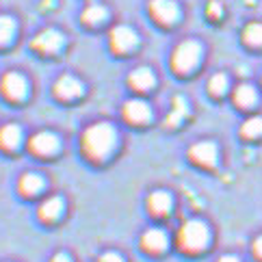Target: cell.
I'll list each match as a JSON object with an SVG mask.
<instances>
[{"label": "cell", "instance_id": "cell-3", "mask_svg": "<svg viewBox=\"0 0 262 262\" xmlns=\"http://www.w3.org/2000/svg\"><path fill=\"white\" fill-rule=\"evenodd\" d=\"M202 59V46L193 39H186L182 41L178 48L173 50V57H171V65L176 72L180 74H186L198 68V63Z\"/></svg>", "mask_w": 262, "mask_h": 262}, {"label": "cell", "instance_id": "cell-17", "mask_svg": "<svg viewBox=\"0 0 262 262\" xmlns=\"http://www.w3.org/2000/svg\"><path fill=\"white\" fill-rule=\"evenodd\" d=\"M106 17H108V11H106V9L102 7V5H96V3L89 5L85 11H82V22L89 24V26H91V24H93V26L102 24V22L106 20Z\"/></svg>", "mask_w": 262, "mask_h": 262}, {"label": "cell", "instance_id": "cell-23", "mask_svg": "<svg viewBox=\"0 0 262 262\" xmlns=\"http://www.w3.org/2000/svg\"><path fill=\"white\" fill-rule=\"evenodd\" d=\"M243 37H245V41L249 46H262V24H258V22L249 24L245 33H243Z\"/></svg>", "mask_w": 262, "mask_h": 262}, {"label": "cell", "instance_id": "cell-4", "mask_svg": "<svg viewBox=\"0 0 262 262\" xmlns=\"http://www.w3.org/2000/svg\"><path fill=\"white\" fill-rule=\"evenodd\" d=\"M139 43V35L135 33L133 26L119 24L111 31V46H113L115 52H130L133 48H137Z\"/></svg>", "mask_w": 262, "mask_h": 262}, {"label": "cell", "instance_id": "cell-2", "mask_svg": "<svg viewBox=\"0 0 262 262\" xmlns=\"http://www.w3.org/2000/svg\"><path fill=\"white\" fill-rule=\"evenodd\" d=\"M210 241V232L208 226L200 219H191L186 221L180 228V234H178V243L184 251H202Z\"/></svg>", "mask_w": 262, "mask_h": 262}, {"label": "cell", "instance_id": "cell-14", "mask_svg": "<svg viewBox=\"0 0 262 262\" xmlns=\"http://www.w3.org/2000/svg\"><path fill=\"white\" fill-rule=\"evenodd\" d=\"M128 82H130V85H133L137 91H147V89L154 87L156 78H154V74H152V70H149V68H137V70L130 72Z\"/></svg>", "mask_w": 262, "mask_h": 262}, {"label": "cell", "instance_id": "cell-1", "mask_svg": "<svg viewBox=\"0 0 262 262\" xmlns=\"http://www.w3.org/2000/svg\"><path fill=\"white\" fill-rule=\"evenodd\" d=\"M115 145H117V133L106 121H98V124L89 126L82 133V152L89 158H93V161H104L106 156H111Z\"/></svg>", "mask_w": 262, "mask_h": 262}, {"label": "cell", "instance_id": "cell-20", "mask_svg": "<svg viewBox=\"0 0 262 262\" xmlns=\"http://www.w3.org/2000/svg\"><path fill=\"white\" fill-rule=\"evenodd\" d=\"M186 113H189V106H186V100L184 98H173V111H171V115L167 117V121L165 124L169 126V128H173V126H178L180 121L186 117Z\"/></svg>", "mask_w": 262, "mask_h": 262}, {"label": "cell", "instance_id": "cell-22", "mask_svg": "<svg viewBox=\"0 0 262 262\" xmlns=\"http://www.w3.org/2000/svg\"><path fill=\"white\" fill-rule=\"evenodd\" d=\"M241 133H243V137H247V139L260 137L262 135V117H249L245 124H243Z\"/></svg>", "mask_w": 262, "mask_h": 262}, {"label": "cell", "instance_id": "cell-9", "mask_svg": "<svg viewBox=\"0 0 262 262\" xmlns=\"http://www.w3.org/2000/svg\"><path fill=\"white\" fill-rule=\"evenodd\" d=\"M191 158L198 165H204V167H214L217 165V145H214L212 141H200V143H195L191 147Z\"/></svg>", "mask_w": 262, "mask_h": 262}, {"label": "cell", "instance_id": "cell-27", "mask_svg": "<svg viewBox=\"0 0 262 262\" xmlns=\"http://www.w3.org/2000/svg\"><path fill=\"white\" fill-rule=\"evenodd\" d=\"M254 254H256L258 258H262V236H258L256 243H254Z\"/></svg>", "mask_w": 262, "mask_h": 262}, {"label": "cell", "instance_id": "cell-5", "mask_svg": "<svg viewBox=\"0 0 262 262\" xmlns=\"http://www.w3.org/2000/svg\"><path fill=\"white\" fill-rule=\"evenodd\" d=\"M63 43H65V39L57 29H46V31L35 35L33 48L43 52V54H54V52H59L63 48Z\"/></svg>", "mask_w": 262, "mask_h": 262}, {"label": "cell", "instance_id": "cell-26", "mask_svg": "<svg viewBox=\"0 0 262 262\" xmlns=\"http://www.w3.org/2000/svg\"><path fill=\"white\" fill-rule=\"evenodd\" d=\"M100 262H124V258H121L117 251H106V254L100 256Z\"/></svg>", "mask_w": 262, "mask_h": 262}, {"label": "cell", "instance_id": "cell-8", "mask_svg": "<svg viewBox=\"0 0 262 262\" xmlns=\"http://www.w3.org/2000/svg\"><path fill=\"white\" fill-rule=\"evenodd\" d=\"M3 93L9 98V100H24L26 93H29V82H26V78L22 76V74L17 72H9L5 74L3 78Z\"/></svg>", "mask_w": 262, "mask_h": 262}, {"label": "cell", "instance_id": "cell-21", "mask_svg": "<svg viewBox=\"0 0 262 262\" xmlns=\"http://www.w3.org/2000/svg\"><path fill=\"white\" fill-rule=\"evenodd\" d=\"M15 35V22L9 15H0V46H7Z\"/></svg>", "mask_w": 262, "mask_h": 262}, {"label": "cell", "instance_id": "cell-16", "mask_svg": "<svg viewBox=\"0 0 262 262\" xmlns=\"http://www.w3.org/2000/svg\"><path fill=\"white\" fill-rule=\"evenodd\" d=\"M22 143V130L17 124H7L0 128V145L7 149H15Z\"/></svg>", "mask_w": 262, "mask_h": 262}, {"label": "cell", "instance_id": "cell-29", "mask_svg": "<svg viewBox=\"0 0 262 262\" xmlns=\"http://www.w3.org/2000/svg\"><path fill=\"white\" fill-rule=\"evenodd\" d=\"M219 262H241V260H238L236 256H221Z\"/></svg>", "mask_w": 262, "mask_h": 262}, {"label": "cell", "instance_id": "cell-6", "mask_svg": "<svg viewBox=\"0 0 262 262\" xmlns=\"http://www.w3.org/2000/svg\"><path fill=\"white\" fill-rule=\"evenodd\" d=\"M149 13L156 22L161 24H173L180 17V9L173 0H149Z\"/></svg>", "mask_w": 262, "mask_h": 262}, {"label": "cell", "instance_id": "cell-24", "mask_svg": "<svg viewBox=\"0 0 262 262\" xmlns=\"http://www.w3.org/2000/svg\"><path fill=\"white\" fill-rule=\"evenodd\" d=\"M208 89L214 96H223L228 91V76L226 74H214V76L208 80Z\"/></svg>", "mask_w": 262, "mask_h": 262}, {"label": "cell", "instance_id": "cell-10", "mask_svg": "<svg viewBox=\"0 0 262 262\" xmlns=\"http://www.w3.org/2000/svg\"><path fill=\"white\" fill-rule=\"evenodd\" d=\"M124 117L130 124H145L152 117V108L143 100H128L124 104Z\"/></svg>", "mask_w": 262, "mask_h": 262}, {"label": "cell", "instance_id": "cell-12", "mask_svg": "<svg viewBox=\"0 0 262 262\" xmlns=\"http://www.w3.org/2000/svg\"><path fill=\"white\" fill-rule=\"evenodd\" d=\"M141 245H143V249L149 251V254H161V251H165L167 245H169V238H167V232L165 230H161V228H149L143 234Z\"/></svg>", "mask_w": 262, "mask_h": 262}, {"label": "cell", "instance_id": "cell-28", "mask_svg": "<svg viewBox=\"0 0 262 262\" xmlns=\"http://www.w3.org/2000/svg\"><path fill=\"white\" fill-rule=\"evenodd\" d=\"M50 262H72V258H70L68 254H57Z\"/></svg>", "mask_w": 262, "mask_h": 262}, {"label": "cell", "instance_id": "cell-19", "mask_svg": "<svg viewBox=\"0 0 262 262\" xmlns=\"http://www.w3.org/2000/svg\"><path fill=\"white\" fill-rule=\"evenodd\" d=\"M20 189L26 195H37L43 189V178L39 173H24L20 180Z\"/></svg>", "mask_w": 262, "mask_h": 262}, {"label": "cell", "instance_id": "cell-11", "mask_svg": "<svg viewBox=\"0 0 262 262\" xmlns=\"http://www.w3.org/2000/svg\"><path fill=\"white\" fill-rule=\"evenodd\" d=\"M54 91H57V96L63 100H74V98H80L85 89H82V82L78 78L70 76V74H63V76L54 82Z\"/></svg>", "mask_w": 262, "mask_h": 262}, {"label": "cell", "instance_id": "cell-25", "mask_svg": "<svg viewBox=\"0 0 262 262\" xmlns=\"http://www.w3.org/2000/svg\"><path fill=\"white\" fill-rule=\"evenodd\" d=\"M221 13H223L221 5L217 3V0H210V3H208V15L210 17H221Z\"/></svg>", "mask_w": 262, "mask_h": 262}, {"label": "cell", "instance_id": "cell-15", "mask_svg": "<svg viewBox=\"0 0 262 262\" xmlns=\"http://www.w3.org/2000/svg\"><path fill=\"white\" fill-rule=\"evenodd\" d=\"M63 200L61 198H48V200H43L41 202V206H39V217L43 219V221H57L61 214H63Z\"/></svg>", "mask_w": 262, "mask_h": 262}, {"label": "cell", "instance_id": "cell-7", "mask_svg": "<svg viewBox=\"0 0 262 262\" xmlns=\"http://www.w3.org/2000/svg\"><path fill=\"white\" fill-rule=\"evenodd\" d=\"M59 145H61L59 137H57V135H52V133H48V130L33 135V137H31V141H29L31 152L37 154V156H50V154L57 152Z\"/></svg>", "mask_w": 262, "mask_h": 262}, {"label": "cell", "instance_id": "cell-18", "mask_svg": "<svg viewBox=\"0 0 262 262\" xmlns=\"http://www.w3.org/2000/svg\"><path fill=\"white\" fill-rule=\"evenodd\" d=\"M234 100H236L238 106H254L258 100V93L251 85H238L236 91H234Z\"/></svg>", "mask_w": 262, "mask_h": 262}, {"label": "cell", "instance_id": "cell-13", "mask_svg": "<svg viewBox=\"0 0 262 262\" xmlns=\"http://www.w3.org/2000/svg\"><path fill=\"white\" fill-rule=\"evenodd\" d=\"M171 206H173V200H171V195L167 191H154L147 198V208H149V212H152V214H156V217L167 214L171 210Z\"/></svg>", "mask_w": 262, "mask_h": 262}]
</instances>
